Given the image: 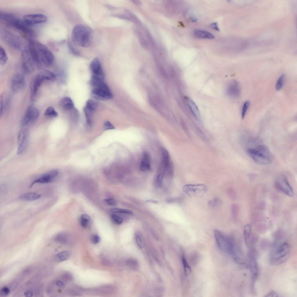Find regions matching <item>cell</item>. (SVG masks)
<instances>
[{"mask_svg": "<svg viewBox=\"0 0 297 297\" xmlns=\"http://www.w3.org/2000/svg\"><path fill=\"white\" fill-rule=\"evenodd\" d=\"M59 171L57 169L52 170L42 175L40 178L33 181L30 186L31 187L36 183H46L52 182L58 175Z\"/></svg>", "mask_w": 297, "mask_h": 297, "instance_id": "cell-17", "label": "cell"}, {"mask_svg": "<svg viewBox=\"0 0 297 297\" xmlns=\"http://www.w3.org/2000/svg\"><path fill=\"white\" fill-rule=\"evenodd\" d=\"M43 81L37 75L31 80L30 89L31 98L33 99L36 95L38 89Z\"/></svg>", "mask_w": 297, "mask_h": 297, "instance_id": "cell-21", "label": "cell"}, {"mask_svg": "<svg viewBox=\"0 0 297 297\" xmlns=\"http://www.w3.org/2000/svg\"><path fill=\"white\" fill-rule=\"evenodd\" d=\"M90 95L95 99L101 101L110 100L113 97L108 86L103 81L93 87Z\"/></svg>", "mask_w": 297, "mask_h": 297, "instance_id": "cell-6", "label": "cell"}, {"mask_svg": "<svg viewBox=\"0 0 297 297\" xmlns=\"http://www.w3.org/2000/svg\"><path fill=\"white\" fill-rule=\"evenodd\" d=\"M3 95H1L0 97V115H2L3 109Z\"/></svg>", "mask_w": 297, "mask_h": 297, "instance_id": "cell-52", "label": "cell"}, {"mask_svg": "<svg viewBox=\"0 0 297 297\" xmlns=\"http://www.w3.org/2000/svg\"><path fill=\"white\" fill-rule=\"evenodd\" d=\"M44 114L49 117H55L58 115V114L54 108L49 106L46 109Z\"/></svg>", "mask_w": 297, "mask_h": 297, "instance_id": "cell-37", "label": "cell"}, {"mask_svg": "<svg viewBox=\"0 0 297 297\" xmlns=\"http://www.w3.org/2000/svg\"><path fill=\"white\" fill-rule=\"evenodd\" d=\"M147 201L148 202H152L153 203H157V201H156L154 200H148V201L147 200Z\"/></svg>", "mask_w": 297, "mask_h": 297, "instance_id": "cell-59", "label": "cell"}, {"mask_svg": "<svg viewBox=\"0 0 297 297\" xmlns=\"http://www.w3.org/2000/svg\"><path fill=\"white\" fill-rule=\"evenodd\" d=\"M164 175V172L162 169H161V171L157 176V183L159 186H161L162 185Z\"/></svg>", "mask_w": 297, "mask_h": 297, "instance_id": "cell-44", "label": "cell"}, {"mask_svg": "<svg viewBox=\"0 0 297 297\" xmlns=\"http://www.w3.org/2000/svg\"><path fill=\"white\" fill-rule=\"evenodd\" d=\"M104 201L108 205L113 206L116 204L115 200L113 198L106 199L104 200Z\"/></svg>", "mask_w": 297, "mask_h": 297, "instance_id": "cell-49", "label": "cell"}, {"mask_svg": "<svg viewBox=\"0 0 297 297\" xmlns=\"http://www.w3.org/2000/svg\"><path fill=\"white\" fill-rule=\"evenodd\" d=\"M40 195L35 193L28 192L21 195L19 198L26 201H33L37 200L41 197Z\"/></svg>", "mask_w": 297, "mask_h": 297, "instance_id": "cell-26", "label": "cell"}, {"mask_svg": "<svg viewBox=\"0 0 297 297\" xmlns=\"http://www.w3.org/2000/svg\"><path fill=\"white\" fill-rule=\"evenodd\" d=\"M290 250V246L287 242H284L278 246H274L270 255V264L278 265L283 263L287 259Z\"/></svg>", "mask_w": 297, "mask_h": 297, "instance_id": "cell-4", "label": "cell"}, {"mask_svg": "<svg viewBox=\"0 0 297 297\" xmlns=\"http://www.w3.org/2000/svg\"><path fill=\"white\" fill-rule=\"evenodd\" d=\"M248 155L256 163L266 165L271 164L272 158L271 153L267 147L264 145H260L255 148H249L247 150Z\"/></svg>", "mask_w": 297, "mask_h": 297, "instance_id": "cell-3", "label": "cell"}, {"mask_svg": "<svg viewBox=\"0 0 297 297\" xmlns=\"http://www.w3.org/2000/svg\"><path fill=\"white\" fill-rule=\"evenodd\" d=\"M22 66L23 70L27 73H31L35 69V62L29 50H24L21 52Z\"/></svg>", "mask_w": 297, "mask_h": 297, "instance_id": "cell-11", "label": "cell"}, {"mask_svg": "<svg viewBox=\"0 0 297 297\" xmlns=\"http://www.w3.org/2000/svg\"><path fill=\"white\" fill-rule=\"evenodd\" d=\"M135 238L137 244L140 249L142 248L144 246V242L141 234L139 232L135 233Z\"/></svg>", "mask_w": 297, "mask_h": 297, "instance_id": "cell-35", "label": "cell"}, {"mask_svg": "<svg viewBox=\"0 0 297 297\" xmlns=\"http://www.w3.org/2000/svg\"><path fill=\"white\" fill-rule=\"evenodd\" d=\"M182 261L185 274L188 276L191 273V269L184 255L182 257Z\"/></svg>", "mask_w": 297, "mask_h": 297, "instance_id": "cell-33", "label": "cell"}, {"mask_svg": "<svg viewBox=\"0 0 297 297\" xmlns=\"http://www.w3.org/2000/svg\"><path fill=\"white\" fill-rule=\"evenodd\" d=\"M28 137V134L27 130L24 128H22L18 135L17 154H21L25 150L27 145Z\"/></svg>", "mask_w": 297, "mask_h": 297, "instance_id": "cell-13", "label": "cell"}, {"mask_svg": "<svg viewBox=\"0 0 297 297\" xmlns=\"http://www.w3.org/2000/svg\"><path fill=\"white\" fill-rule=\"evenodd\" d=\"M2 292L4 294L8 295L10 293L9 289L7 287H3L1 290Z\"/></svg>", "mask_w": 297, "mask_h": 297, "instance_id": "cell-54", "label": "cell"}, {"mask_svg": "<svg viewBox=\"0 0 297 297\" xmlns=\"http://www.w3.org/2000/svg\"><path fill=\"white\" fill-rule=\"evenodd\" d=\"M28 46V50L35 63L47 66L52 63L54 55L46 46L38 41L31 40Z\"/></svg>", "mask_w": 297, "mask_h": 297, "instance_id": "cell-1", "label": "cell"}, {"mask_svg": "<svg viewBox=\"0 0 297 297\" xmlns=\"http://www.w3.org/2000/svg\"><path fill=\"white\" fill-rule=\"evenodd\" d=\"M234 259L236 263L241 267L246 269L247 268V265L241 258L236 257L234 258Z\"/></svg>", "mask_w": 297, "mask_h": 297, "instance_id": "cell-42", "label": "cell"}, {"mask_svg": "<svg viewBox=\"0 0 297 297\" xmlns=\"http://www.w3.org/2000/svg\"><path fill=\"white\" fill-rule=\"evenodd\" d=\"M92 241L94 244L98 243L100 240L99 237L97 235H93L92 238Z\"/></svg>", "mask_w": 297, "mask_h": 297, "instance_id": "cell-51", "label": "cell"}, {"mask_svg": "<svg viewBox=\"0 0 297 297\" xmlns=\"http://www.w3.org/2000/svg\"><path fill=\"white\" fill-rule=\"evenodd\" d=\"M275 186L278 190L288 196H294L293 189L285 176L281 175L275 181Z\"/></svg>", "mask_w": 297, "mask_h": 297, "instance_id": "cell-8", "label": "cell"}, {"mask_svg": "<svg viewBox=\"0 0 297 297\" xmlns=\"http://www.w3.org/2000/svg\"><path fill=\"white\" fill-rule=\"evenodd\" d=\"M1 35L2 39L12 48L17 49L21 48L22 46L21 41L15 35L6 30H1Z\"/></svg>", "mask_w": 297, "mask_h": 297, "instance_id": "cell-10", "label": "cell"}, {"mask_svg": "<svg viewBox=\"0 0 297 297\" xmlns=\"http://www.w3.org/2000/svg\"><path fill=\"white\" fill-rule=\"evenodd\" d=\"M210 26L212 28L216 30H219L217 23L216 22H213L211 23L210 24Z\"/></svg>", "mask_w": 297, "mask_h": 297, "instance_id": "cell-55", "label": "cell"}, {"mask_svg": "<svg viewBox=\"0 0 297 297\" xmlns=\"http://www.w3.org/2000/svg\"><path fill=\"white\" fill-rule=\"evenodd\" d=\"M249 266L251 275V286L253 288L258 274V267L256 258L250 256Z\"/></svg>", "mask_w": 297, "mask_h": 297, "instance_id": "cell-20", "label": "cell"}, {"mask_svg": "<svg viewBox=\"0 0 297 297\" xmlns=\"http://www.w3.org/2000/svg\"><path fill=\"white\" fill-rule=\"evenodd\" d=\"M111 218L112 221L117 224H122L123 221V220L122 218L115 214H112Z\"/></svg>", "mask_w": 297, "mask_h": 297, "instance_id": "cell-41", "label": "cell"}, {"mask_svg": "<svg viewBox=\"0 0 297 297\" xmlns=\"http://www.w3.org/2000/svg\"><path fill=\"white\" fill-rule=\"evenodd\" d=\"M92 75L98 77L103 80L104 78V74L100 62L97 58L94 59L90 65Z\"/></svg>", "mask_w": 297, "mask_h": 297, "instance_id": "cell-18", "label": "cell"}, {"mask_svg": "<svg viewBox=\"0 0 297 297\" xmlns=\"http://www.w3.org/2000/svg\"><path fill=\"white\" fill-rule=\"evenodd\" d=\"M62 278L65 281H70L72 280L73 277L70 274L68 273H65L62 275Z\"/></svg>", "mask_w": 297, "mask_h": 297, "instance_id": "cell-48", "label": "cell"}, {"mask_svg": "<svg viewBox=\"0 0 297 297\" xmlns=\"http://www.w3.org/2000/svg\"><path fill=\"white\" fill-rule=\"evenodd\" d=\"M97 105L98 103L96 101L90 99L87 101L84 107L94 113L97 108Z\"/></svg>", "mask_w": 297, "mask_h": 297, "instance_id": "cell-29", "label": "cell"}, {"mask_svg": "<svg viewBox=\"0 0 297 297\" xmlns=\"http://www.w3.org/2000/svg\"><path fill=\"white\" fill-rule=\"evenodd\" d=\"M60 105L61 107L66 111L73 109L74 107V103L70 98L65 97L62 98L60 101Z\"/></svg>", "mask_w": 297, "mask_h": 297, "instance_id": "cell-25", "label": "cell"}, {"mask_svg": "<svg viewBox=\"0 0 297 297\" xmlns=\"http://www.w3.org/2000/svg\"><path fill=\"white\" fill-rule=\"evenodd\" d=\"M194 36L199 39H213L215 37L211 33L204 30H196L193 32Z\"/></svg>", "mask_w": 297, "mask_h": 297, "instance_id": "cell-24", "label": "cell"}, {"mask_svg": "<svg viewBox=\"0 0 297 297\" xmlns=\"http://www.w3.org/2000/svg\"><path fill=\"white\" fill-rule=\"evenodd\" d=\"M90 218L87 214H83L81 215L80 218V223L81 225L84 228H86L88 226Z\"/></svg>", "mask_w": 297, "mask_h": 297, "instance_id": "cell-32", "label": "cell"}, {"mask_svg": "<svg viewBox=\"0 0 297 297\" xmlns=\"http://www.w3.org/2000/svg\"><path fill=\"white\" fill-rule=\"evenodd\" d=\"M55 240L58 242L62 244H66L68 242V237L67 234L65 233H61L58 234L55 237Z\"/></svg>", "mask_w": 297, "mask_h": 297, "instance_id": "cell-28", "label": "cell"}, {"mask_svg": "<svg viewBox=\"0 0 297 297\" xmlns=\"http://www.w3.org/2000/svg\"><path fill=\"white\" fill-rule=\"evenodd\" d=\"M23 20L26 23L30 25L44 23L47 21V18L42 14H28L23 16Z\"/></svg>", "mask_w": 297, "mask_h": 297, "instance_id": "cell-14", "label": "cell"}, {"mask_svg": "<svg viewBox=\"0 0 297 297\" xmlns=\"http://www.w3.org/2000/svg\"><path fill=\"white\" fill-rule=\"evenodd\" d=\"M39 115V110L34 106L28 108L24 116L21 123V126L24 127L34 123L38 119Z\"/></svg>", "mask_w": 297, "mask_h": 297, "instance_id": "cell-9", "label": "cell"}, {"mask_svg": "<svg viewBox=\"0 0 297 297\" xmlns=\"http://www.w3.org/2000/svg\"><path fill=\"white\" fill-rule=\"evenodd\" d=\"M55 284L57 286L60 288H63L65 286L64 283L60 280H57L56 281Z\"/></svg>", "mask_w": 297, "mask_h": 297, "instance_id": "cell-53", "label": "cell"}, {"mask_svg": "<svg viewBox=\"0 0 297 297\" xmlns=\"http://www.w3.org/2000/svg\"><path fill=\"white\" fill-rule=\"evenodd\" d=\"M217 245L222 251L236 257L235 245L232 238L220 231L215 229L213 231Z\"/></svg>", "mask_w": 297, "mask_h": 297, "instance_id": "cell-5", "label": "cell"}, {"mask_svg": "<svg viewBox=\"0 0 297 297\" xmlns=\"http://www.w3.org/2000/svg\"><path fill=\"white\" fill-rule=\"evenodd\" d=\"M249 104L250 102L248 101H246L244 103L242 107L241 114L242 117V119L244 118L245 116Z\"/></svg>", "mask_w": 297, "mask_h": 297, "instance_id": "cell-43", "label": "cell"}, {"mask_svg": "<svg viewBox=\"0 0 297 297\" xmlns=\"http://www.w3.org/2000/svg\"><path fill=\"white\" fill-rule=\"evenodd\" d=\"M93 34V30L89 26L84 24H78L73 29L71 33L72 40L76 46L87 48L91 44Z\"/></svg>", "mask_w": 297, "mask_h": 297, "instance_id": "cell-2", "label": "cell"}, {"mask_svg": "<svg viewBox=\"0 0 297 297\" xmlns=\"http://www.w3.org/2000/svg\"><path fill=\"white\" fill-rule=\"evenodd\" d=\"M238 207L236 204H233L232 207V213L233 217L235 219L237 217L238 213Z\"/></svg>", "mask_w": 297, "mask_h": 297, "instance_id": "cell-45", "label": "cell"}, {"mask_svg": "<svg viewBox=\"0 0 297 297\" xmlns=\"http://www.w3.org/2000/svg\"><path fill=\"white\" fill-rule=\"evenodd\" d=\"M189 18L190 20L193 22H195L197 21V19L194 16H190Z\"/></svg>", "mask_w": 297, "mask_h": 297, "instance_id": "cell-57", "label": "cell"}, {"mask_svg": "<svg viewBox=\"0 0 297 297\" xmlns=\"http://www.w3.org/2000/svg\"><path fill=\"white\" fill-rule=\"evenodd\" d=\"M221 203V200L218 198H215L209 202V205L215 207L220 205Z\"/></svg>", "mask_w": 297, "mask_h": 297, "instance_id": "cell-46", "label": "cell"}, {"mask_svg": "<svg viewBox=\"0 0 297 297\" xmlns=\"http://www.w3.org/2000/svg\"><path fill=\"white\" fill-rule=\"evenodd\" d=\"M24 295L26 297H31L32 295V293L30 291H28L24 293Z\"/></svg>", "mask_w": 297, "mask_h": 297, "instance_id": "cell-56", "label": "cell"}, {"mask_svg": "<svg viewBox=\"0 0 297 297\" xmlns=\"http://www.w3.org/2000/svg\"><path fill=\"white\" fill-rule=\"evenodd\" d=\"M285 77V75H282L278 80L276 86L277 90H279L282 88L284 82Z\"/></svg>", "mask_w": 297, "mask_h": 297, "instance_id": "cell-39", "label": "cell"}, {"mask_svg": "<svg viewBox=\"0 0 297 297\" xmlns=\"http://www.w3.org/2000/svg\"><path fill=\"white\" fill-rule=\"evenodd\" d=\"M84 111L86 117V123L88 125H90L92 123V117L93 112L87 109L85 107Z\"/></svg>", "mask_w": 297, "mask_h": 297, "instance_id": "cell-36", "label": "cell"}, {"mask_svg": "<svg viewBox=\"0 0 297 297\" xmlns=\"http://www.w3.org/2000/svg\"><path fill=\"white\" fill-rule=\"evenodd\" d=\"M127 265L132 269H135L138 267V264L137 261L134 259H130L126 262Z\"/></svg>", "mask_w": 297, "mask_h": 297, "instance_id": "cell-38", "label": "cell"}, {"mask_svg": "<svg viewBox=\"0 0 297 297\" xmlns=\"http://www.w3.org/2000/svg\"><path fill=\"white\" fill-rule=\"evenodd\" d=\"M25 85L24 76L20 73L15 75L12 77L11 82V87L14 92H19L23 90Z\"/></svg>", "mask_w": 297, "mask_h": 297, "instance_id": "cell-16", "label": "cell"}, {"mask_svg": "<svg viewBox=\"0 0 297 297\" xmlns=\"http://www.w3.org/2000/svg\"><path fill=\"white\" fill-rule=\"evenodd\" d=\"M162 156V164L161 168L164 172H166L171 174L173 172V166L168 151L165 148H161Z\"/></svg>", "mask_w": 297, "mask_h": 297, "instance_id": "cell-15", "label": "cell"}, {"mask_svg": "<svg viewBox=\"0 0 297 297\" xmlns=\"http://www.w3.org/2000/svg\"><path fill=\"white\" fill-rule=\"evenodd\" d=\"M227 92L228 94L232 97H239L241 93V88L239 83L235 80L231 82L227 87Z\"/></svg>", "mask_w": 297, "mask_h": 297, "instance_id": "cell-19", "label": "cell"}, {"mask_svg": "<svg viewBox=\"0 0 297 297\" xmlns=\"http://www.w3.org/2000/svg\"><path fill=\"white\" fill-rule=\"evenodd\" d=\"M112 212L115 213H126L129 214H133V212L130 210L119 208H112L111 209Z\"/></svg>", "mask_w": 297, "mask_h": 297, "instance_id": "cell-40", "label": "cell"}, {"mask_svg": "<svg viewBox=\"0 0 297 297\" xmlns=\"http://www.w3.org/2000/svg\"><path fill=\"white\" fill-rule=\"evenodd\" d=\"M251 233V226L249 224H246L244 228L243 235L245 244H246Z\"/></svg>", "mask_w": 297, "mask_h": 297, "instance_id": "cell-31", "label": "cell"}, {"mask_svg": "<svg viewBox=\"0 0 297 297\" xmlns=\"http://www.w3.org/2000/svg\"><path fill=\"white\" fill-rule=\"evenodd\" d=\"M182 188L184 192L191 197L201 198L207 191V186L203 184H186Z\"/></svg>", "mask_w": 297, "mask_h": 297, "instance_id": "cell-7", "label": "cell"}, {"mask_svg": "<svg viewBox=\"0 0 297 297\" xmlns=\"http://www.w3.org/2000/svg\"><path fill=\"white\" fill-rule=\"evenodd\" d=\"M186 102L193 115L198 119L200 117L199 109L194 102L189 98L185 97Z\"/></svg>", "mask_w": 297, "mask_h": 297, "instance_id": "cell-23", "label": "cell"}, {"mask_svg": "<svg viewBox=\"0 0 297 297\" xmlns=\"http://www.w3.org/2000/svg\"><path fill=\"white\" fill-rule=\"evenodd\" d=\"M37 74L44 81L53 80L55 78V75L52 72L47 70H43Z\"/></svg>", "mask_w": 297, "mask_h": 297, "instance_id": "cell-27", "label": "cell"}, {"mask_svg": "<svg viewBox=\"0 0 297 297\" xmlns=\"http://www.w3.org/2000/svg\"><path fill=\"white\" fill-rule=\"evenodd\" d=\"M102 262L104 265H108L109 264V261H108V260L105 259L104 260L102 261Z\"/></svg>", "mask_w": 297, "mask_h": 297, "instance_id": "cell-58", "label": "cell"}, {"mask_svg": "<svg viewBox=\"0 0 297 297\" xmlns=\"http://www.w3.org/2000/svg\"><path fill=\"white\" fill-rule=\"evenodd\" d=\"M139 169L143 172L148 171L151 169L150 156L148 153L146 152H144L143 154Z\"/></svg>", "mask_w": 297, "mask_h": 297, "instance_id": "cell-22", "label": "cell"}, {"mask_svg": "<svg viewBox=\"0 0 297 297\" xmlns=\"http://www.w3.org/2000/svg\"><path fill=\"white\" fill-rule=\"evenodd\" d=\"M8 60V57L4 49L1 46L0 47V63L2 65L6 64Z\"/></svg>", "mask_w": 297, "mask_h": 297, "instance_id": "cell-34", "label": "cell"}, {"mask_svg": "<svg viewBox=\"0 0 297 297\" xmlns=\"http://www.w3.org/2000/svg\"><path fill=\"white\" fill-rule=\"evenodd\" d=\"M265 297H278L277 293L275 291L272 290L267 294L265 296Z\"/></svg>", "mask_w": 297, "mask_h": 297, "instance_id": "cell-50", "label": "cell"}, {"mask_svg": "<svg viewBox=\"0 0 297 297\" xmlns=\"http://www.w3.org/2000/svg\"><path fill=\"white\" fill-rule=\"evenodd\" d=\"M104 127L105 130L113 129L115 128L113 125L108 121H106L105 122Z\"/></svg>", "mask_w": 297, "mask_h": 297, "instance_id": "cell-47", "label": "cell"}, {"mask_svg": "<svg viewBox=\"0 0 297 297\" xmlns=\"http://www.w3.org/2000/svg\"><path fill=\"white\" fill-rule=\"evenodd\" d=\"M70 256L69 252L68 251H64L57 254L55 257V259L57 261L61 262L68 259Z\"/></svg>", "mask_w": 297, "mask_h": 297, "instance_id": "cell-30", "label": "cell"}, {"mask_svg": "<svg viewBox=\"0 0 297 297\" xmlns=\"http://www.w3.org/2000/svg\"><path fill=\"white\" fill-rule=\"evenodd\" d=\"M17 29L26 34L31 35L33 34L28 25L15 17L8 23Z\"/></svg>", "mask_w": 297, "mask_h": 297, "instance_id": "cell-12", "label": "cell"}]
</instances>
